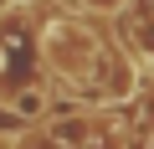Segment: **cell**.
Wrapping results in <instances>:
<instances>
[{
	"instance_id": "cell-1",
	"label": "cell",
	"mask_w": 154,
	"mask_h": 149,
	"mask_svg": "<svg viewBox=\"0 0 154 149\" xmlns=\"http://www.w3.org/2000/svg\"><path fill=\"white\" fill-rule=\"evenodd\" d=\"M36 67H41V41H36L31 16L16 5L0 16V103H11L26 88H41Z\"/></svg>"
},
{
	"instance_id": "cell-3",
	"label": "cell",
	"mask_w": 154,
	"mask_h": 149,
	"mask_svg": "<svg viewBox=\"0 0 154 149\" xmlns=\"http://www.w3.org/2000/svg\"><path fill=\"white\" fill-rule=\"evenodd\" d=\"M26 129H31V123H26V118L11 108V103H0V139H21Z\"/></svg>"
},
{
	"instance_id": "cell-4",
	"label": "cell",
	"mask_w": 154,
	"mask_h": 149,
	"mask_svg": "<svg viewBox=\"0 0 154 149\" xmlns=\"http://www.w3.org/2000/svg\"><path fill=\"white\" fill-rule=\"evenodd\" d=\"M82 11H98V16H113V11H123L128 0H77Z\"/></svg>"
},
{
	"instance_id": "cell-2",
	"label": "cell",
	"mask_w": 154,
	"mask_h": 149,
	"mask_svg": "<svg viewBox=\"0 0 154 149\" xmlns=\"http://www.w3.org/2000/svg\"><path fill=\"white\" fill-rule=\"evenodd\" d=\"M36 41H41V62L57 72V77H67V82H82V77H98V72H103L98 36H93V26H82V21L57 16V21L41 26Z\"/></svg>"
}]
</instances>
